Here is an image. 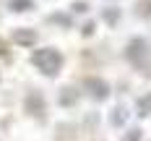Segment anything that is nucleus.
Segmentation results:
<instances>
[{
  "instance_id": "nucleus-1",
  "label": "nucleus",
  "mask_w": 151,
  "mask_h": 141,
  "mask_svg": "<svg viewBox=\"0 0 151 141\" xmlns=\"http://www.w3.org/2000/svg\"><path fill=\"white\" fill-rule=\"evenodd\" d=\"M125 58L130 60L133 68H138L141 73H146L151 76V50L146 45V39H141V37H133L128 47H125Z\"/></svg>"
},
{
  "instance_id": "nucleus-2",
  "label": "nucleus",
  "mask_w": 151,
  "mask_h": 141,
  "mask_svg": "<svg viewBox=\"0 0 151 141\" xmlns=\"http://www.w3.org/2000/svg\"><path fill=\"white\" fill-rule=\"evenodd\" d=\"M31 63L37 65V71H42L45 76H55L63 65V55L55 47H42V50H34Z\"/></svg>"
},
{
  "instance_id": "nucleus-3",
  "label": "nucleus",
  "mask_w": 151,
  "mask_h": 141,
  "mask_svg": "<svg viewBox=\"0 0 151 141\" xmlns=\"http://www.w3.org/2000/svg\"><path fill=\"white\" fill-rule=\"evenodd\" d=\"M83 89L89 92L91 99H107L109 97V86H107V81H102V78H86L83 81Z\"/></svg>"
},
{
  "instance_id": "nucleus-4",
  "label": "nucleus",
  "mask_w": 151,
  "mask_h": 141,
  "mask_svg": "<svg viewBox=\"0 0 151 141\" xmlns=\"http://www.w3.org/2000/svg\"><path fill=\"white\" fill-rule=\"evenodd\" d=\"M26 110H29L31 115H37V118H45V97L39 92L26 94Z\"/></svg>"
},
{
  "instance_id": "nucleus-5",
  "label": "nucleus",
  "mask_w": 151,
  "mask_h": 141,
  "mask_svg": "<svg viewBox=\"0 0 151 141\" xmlns=\"http://www.w3.org/2000/svg\"><path fill=\"white\" fill-rule=\"evenodd\" d=\"M13 42H18V45H34L37 42V31L34 29H18L13 34Z\"/></svg>"
},
{
  "instance_id": "nucleus-6",
  "label": "nucleus",
  "mask_w": 151,
  "mask_h": 141,
  "mask_svg": "<svg viewBox=\"0 0 151 141\" xmlns=\"http://www.w3.org/2000/svg\"><path fill=\"white\" fill-rule=\"evenodd\" d=\"M125 120H128V110L122 107V105H117V107L112 110V115H109V123H112V125H117V128H120V125L125 123Z\"/></svg>"
},
{
  "instance_id": "nucleus-7",
  "label": "nucleus",
  "mask_w": 151,
  "mask_h": 141,
  "mask_svg": "<svg viewBox=\"0 0 151 141\" xmlns=\"http://www.w3.org/2000/svg\"><path fill=\"white\" fill-rule=\"evenodd\" d=\"M29 8H34V3H31V0H11V11L24 13V11H29Z\"/></svg>"
},
{
  "instance_id": "nucleus-8",
  "label": "nucleus",
  "mask_w": 151,
  "mask_h": 141,
  "mask_svg": "<svg viewBox=\"0 0 151 141\" xmlns=\"http://www.w3.org/2000/svg\"><path fill=\"white\" fill-rule=\"evenodd\" d=\"M149 112H151V94L143 97V99H138V115L143 118V115H149Z\"/></svg>"
},
{
  "instance_id": "nucleus-9",
  "label": "nucleus",
  "mask_w": 151,
  "mask_h": 141,
  "mask_svg": "<svg viewBox=\"0 0 151 141\" xmlns=\"http://www.w3.org/2000/svg\"><path fill=\"white\" fill-rule=\"evenodd\" d=\"M76 97H78V94H76V89H70V86H68V89H63L60 102H63V105H73V102H76Z\"/></svg>"
},
{
  "instance_id": "nucleus-10",
  "label": "nucleus",
  "mask_w": 151,
  "mask_h": 141,
  "mask_svg": "<svg viewBox=\"0 0 151 141\" xmlns=\"http://www.w3.org/2000/svg\"><path fill=\"white\" fill-rule=\"evenodd\" d=\"M122 141H141V131H138V128H130V131L125 133V139H122Z\"/></svg>"
},
{
  "instance_id": "nucleus-11",
  "label": "nucleus",
  "mask_w": 151,
  "mask_h": 141,
  "mask_svg": "<svg viewBox=\"0 0 151 141\" xmlns=\"http://www.w3.org/2000/svg\"><path fill=\"white\" fill-rule=\"evenodd\" d=\"M86 8H89V5H86V3H73V11H78V13H83V11H86Z\"/></svg>"
},
{
  "instance_id": "nucleus-12",
  "label": "nucleus",
  "mask_w": 151,
  "mask_h": 141,
  "mask_svg": "<svg viewBox=\"0 0 151 141\" xmlns=\"http://www.w3.org/2000/svg\"><path fill=\"white\" fill-rule=\"evenodd\" d=\"M3 52H5V42L0 39V55H3Z\"/></svg>"
}]
</instances>
